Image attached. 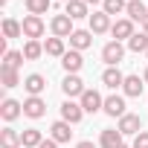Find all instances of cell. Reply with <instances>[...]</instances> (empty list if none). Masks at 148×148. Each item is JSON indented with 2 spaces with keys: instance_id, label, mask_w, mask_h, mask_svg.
Instances as JSON below:
<instances>
[{
  "instance_id": "obj_20",
  "label": "cell",
  "mask_w": 148,
  "mask_h": 148,
  "mask_svg": "<svg viewBox=\"0 0 148 148\" xmlns=\"http://www.w3.org/2000/svg\"><path fill=\"white\" fill-rule=\"evenodd\" d=\"M102 82H105V87L116 90V87H122V84H125V76L119 73V67H108V70L102 73Z\"/></svg>"
},
{
  "instance_id": "obj_23",
  "label": "cell",
  "mask_w": 148,
  "mask_h": 148,
  "mask_svg": "<svg viewBox=\"0 0 148 148\" xmlns=\"http://www.w3.org/2000/svg\"><path fill=\"white\" fill-rule=\"evenodd\" d=\"M44 52L47 55H52V58H64V38H47L44 41Z\"/></svg>"
},
{
  "instance_id": "obj_9",
  "label": "cell",
  "mask_w": 148,
  "mask_h": 148,
  "mask_svg": "<svg viewBox=\"0 0 148 148\" xmlns=\"http://www.w3.org/2000/svg\"><path fill=\"white\" fill-rule=\"evenodd\" d=\"M47 113V102L41 99V96H29L26 102H23V116H29V119H41Z\"/></svg>"
},
{
  "instance_id": "obj_17",
  "label": "cell",
  "mask_w": 148,
  "mask_h": 148,
  "mask_svg": "<svg viewBox=\"0 0 148 148\" xmlns=\"http://www.w3.org/2000/svg\"><path fill=\"white\" fill-rule=\"evenodd\" d=\"M122 145V131L119 128H105L99 136V148H119Z\"/></svg>"
},
{
  "instance_id": "obj_32",
  "label": "cell",
  "mask_w": 148,
  "mask_h": 148,
  "mask_svg": "<svg viewBox=\"0 0 148 148\" xmlns=\"http://www.w3.org/2000/svg\"><path fill=\"white\" fill-rule=\"evenodd\" d=\"M131 148H148V131H139L136 136H134V145Z\"/></svg>"
},
{
  "instance_id": "obj_34",
  "label": "cell",
  "mask_w": 148,
  "mask_h": 148,
  "mask_svg": "<svg viewBox=\"0 0 148 148\" xmlns=\"http://www.w3.org/2000/svg\"><path fill=\"white\" fill-rule=\"evenodd\" d=\"M76 148H96V145H93V142H90V139H84V142H79V145H76Z\"/></svg>"
},
{
  "instance_id": "obj_3",
  "label": "cell",
  "mask_w": 148,
  "mask_h": 148,
  "mask_svg": "<svg viewBox=\"0 0 148 148\" xmlns=\"http://www.w3.org/2000/svg\"><path fill=\"white\" fill-rule=\"evenodd\" d=\"M21 26H23V38H29V41H38L44 35V21L38 15H26Z\"/></svg>"
},
{
  "instance_id": "obj_1",
  "label": "cell",
  "mask_w": 148,
  "mask_h": 148,
  "mask_svg": "<svg viewBox=\"0 0 148 148\" xmlns=\"http://www.w3.org/2000/svg\"><path fill=\"white\" fill-rule=\"evenodd\" d=\"M49 29H52L55 38H70L73 32H76V29H73V18H70V15H55V18L49 21Z\"/></svg>"
},
{
  "instance_id": "obj_19",
  "label": "cell",
  "mask_w": 148,
  "mask_h": 148,
  "mask_svg": "<svg viewBox=\"0 0 148 148\" xmlns=\"http://www.w3.org/2000/svg\"><path fill=\"white\" fill-rule=\"evenodd\" d=\"M64 15H70L73 21L90 18V12H87V3H84V0H70V3H64Z\"/></svg>"
},
{
  "instance_id": "obj_2",
  "label": "cell",
  "mask_w": 148,
  "mask_h": 148,
  "mask_svg": "<svg viewBox=\"0 0 148 148\" xmlns=\"http://www.w3.org/2000/svg\"><path fill=\"white\" fill-rule=\"evenodd\" d=\"M122 58H125V47H122V41H110V44L102 47V61H105V64L116 67Z\"/></svg>"
},
{
  "instance_id": "obj_11",
  "label": "cell",
  "mask_w": 148,
  "mask_h": 148,
  "mask_svg": "<svg viewBox=\"0 0 148 148\" xmlns=\"http://www.w3.org/2000/svg\"><path fill=\"white\" fill-rule=\"evenodd\" d=\"M87 21H90V32H93V35L110 32V26H113V23H110V15H108V12H93V15H90Z\"/></svg>"
},
{
  "instance_id": "obj_21",
  "label": "cell",
  "mask_w": 148,
  "mask_h": 148,
  "mask_svg": "<svg viewBox=\"0 0 148 148\" xmlns=\"http://www.w3.org/2000/svg\"><path fill=\"white\" fill-rule=\"evenodd\" d=\"M0 148H23L21 134L15 128H3V131H0Z\"/></svg>"
},
{
  "instance_id": "obj_28",
  "label": "cell",
  "mask_w": 148,
  "mask_h": 148,
  "mask_svg": "<svg viewBox=\"0 0 148 148\" xmlns=\"http://www.w3.org/2000/svg\"><path fill=\"white\" fill-rule=\"evenodd\" d=\"M128 49L131 52H148V35L145 32H134V38L128 41Z\"/></svg>"
},
{
  "instance_id": "obj_7",
  "label": "cell",
  "mask_w": 148,
  "mask_h": 148,
  "mask_svg": "<svg viewBox=\"0 0 148 148\" xmlns=\"http://www.w3.org/2000/svg\"><path fill=\"white\" fill-rule=\"evenodd\" d=\"M61 67L70 73V76H79V70L84 67V58H82V52H79V49H70V52H64V58H61Z\"/></svg>"
},
{
  "instance_id": "obj_6",
  "label": "cell",
  "mask_w": 148,
  "mask_h": 148,
  "mask_svg": "<svg viewBox=\"0 0 148 148\" xmlns=\"http://www.w3.org/2000/svg\"><path fill=\"white\" fill-rule=\"evenodd\" d=\"M119 131H122V136H136L139 131H142V119L136 116V113H125L122 119H119V125H116Z\"/></svg>"
},
{
  "instance_id": "obj_8",
  "label": "cell",
  "mask_w": 148,
  "mask_h": 148,
  "mask_svg": "<svg viewBox=\"0 0 148 148\" xmlns=\"http://www.w3.org/2000/svg\"><path fill=\"white\" fill-rule=\"evenodd\" d=\"M110 35H113L116 41H131V38H134V21H131V18H119V21L110 26Z\"/></svg>"
},
{
  "instance_id": "obj_15",
  "label": "cell",
  "mask_w": 148,
  "mask_h": 148,
  "mask_svg": "<svg viewBox=\"0 0 148 148\" xmlns=\"http://www.w3.org/2000/svg\"><path fill=\"white\" fill-rule=\"evenodd\" d=\"M102 110H105L108 116H113V119H116V116L122 119V116L128 113V110H125V99H122V96H108V99H105V108H102Z\"/></svg>"
},
{
  "instance_id": "obj_22",
  "label": "cell",
  "mask_w": 148,
  "mask_h": 148,
  "mask_svg": "<svg viewBox=\"0 0 148 148\" xmlns=\"http://www.w3.org/2000/svg\"><path fill=\"white\" fill-rule=\"evenodd\" d=\"M125 15H128L131 21H139V23H142V21L148 18V6L142 3V0H128V9H125Z\"/></svg>"
},
{
  "instance_id": "obj_13",
  "label": "cell",
  "mask_w": 148,
  "mask_h": 148,
  "mask_svg": "<svg viewBox=\"0 0 148 148\" xmlns=\"http://www.w3.org/2000/svg\"><path fill=\"white\" fill-rule=\"evenodd\" d=\"M44 87H47V79L41 76V73H32V76H26V79H23V90H26L29 96H41V93H44Z\"/></svg>"
},
{
  "instance_id": "obj_30",
  "label": "cell",
  "mask_w": 148,
  "mask_h": 148,
  "mask_svg": "<svg viewBox=\"0 0 148 148\" xmlns=\"http://www.w3.org/2000/svg\"><path fill=\"white\" fill-rule=\"evenodd\" d=\"M128 9V0H105L102 3V12H108V15H122Z\"/></svg>"
},
{
  "instance_id": "obj_16",
  "label": "cell",
  "mask_w": 148,
  "mask_h": 148,
  "mask_svg": "<svg viewBox=\"0 0 148 148\" xmlns=\"http://www.w3.org/2000/svg\"><path fill=\"white\" fill-rule=\"evenodd\" d=\"M70 136H73V131H70V122H64V119L52 122V128H49V139H55V142L61 145V142H70Z\"/></svg>"
},
{
  "instance_id": "obj_31",
  "label": "cell",
  "mask_w": 148,
  "mask_h": 148,
  "mask_svg": "<svg viewBox=\"0 0 148 148\" xmlns=\"http://www.w3.org/2000/svg\"><path fill=\"white\" fill-rule=\"evenodd\" d=\"M23 64V52H18V49H9L6 55H3V67H9V70H18Z\"/></svg>"
},
{
  "instance_id": "obj_39",
  "label": "cell",
  "mask_w": 148,
  "mask_h": 148,
  "mask_svg": "<svg viewBox=\"0 0 148 148\" xmlns=\"http://www.w3.org/2000/svg\"><path fill=\"white\" fill-rule=\"evenodd\" d=\"M3 3H9V0H3Z\"/></svg>"
},
{
  "instance_id": "obj_40",
  "label": "cell",
  "mask_w": 148,
  "mask_h": 148,
  "mask_svg": "<svg viewBox=\"0 0 148 148\" xmlns=\"http://www.w3.org/2000/svg\"><path fill=\"white\" fill-rule=\"evenodd\" d=\"M64 3H70V0H64Z\"/></svg>"
},
{
  "instance_id": "obj_36",
  "label": "cell",
  "mask_w": 148,
  "mask_h": 148,
  "mask_svg": "<svg viewBox=\"0 0 148 148\" xmlns=\"http://www.w3.org/2000/svg\"><path fill=\"white\" fill-rule=\"evenodd\" d=\"M84 3H87V6H90V3H93V6H96V3H105V0H84Z\"/></svg>"
},
{
  "instance_id": "obj_33",
  "label": "cell",
  "mask_w": 148,
  "mask_h": 148,
  "mask_svg": "<svg viewBox=\"0 0 148 148\" xmlns=\"http://www.w3.org/2000/svg\"><path fill=\"white\" fill-rule=\"evenodd\" d=\"M38 148H58V142H55V139H44Z\"/></svg>"
},
{
  "instance_id": "obj_26",
  "label": "cell",
  "mask_w": 148,
  "mask_h": 148,
  "mask_svg": "<svg viewBox=\"0 0 148 148\" xmlns=\"http://www.w3.org/2000/svg\"><path fill=\"white\" fill-rule=\"evenodd\" d=\"M21 35H23V26H21L15 18H6V21H3V38L12 41V38H21Z\"/></svg>"
},
{
  "instance_id": "obj_25",
  "label": "cell",
  "mask_w": 148,
  "mask_h": 148,
  "mask_svg": "<svg viewBox=\"0 0 148 148\" xmlns=\"http://www.w3.org/2000/svg\"><path fill=\"white\" fill-rule=\"evenodd\" d=\"M0 82H3V87H6V90H12V87H18V84H21V76H18V70L0 67Z\"/></svg>"
},
{
  "instance_id": "obj_4",
  "label": "cell",
  "mask_w": 148,
  "mask_h": 148,
  "mask_svg": "<svg viewBox=\"0 0 148 148\" xmlns=\"http://www.w3.org/2000/svg\"><path fill=\"white\" fill-rule=\"evenodd\" d=\"M79 105L84 108V113H99L105 108V99L99 96V90H84L82 99H79Z\"/></svg>"
},
{
  "instance_id": "obj_5",
  "label": "cell",
  "mask_w": 148,
  "mask_h": 148,
  "mask_svg": "<svg viewBox=\"0 0 148 148\" xmlns=\"http://www.w3.org/2000/svg\"><path fill=\"white\" fill-rule=\"evenodd\" d=\"M82 116H84V108H82L79 102L67 99V102L61 105V119H64V122H70V125H79V122H82Z\"/></svg>"
},
{
  "instance_id": "obj_38",
  "label": "cell",
  "mask_w": 148,
  "mask_h": 148,
  "mask_svg": "<svg viewBox=\"0 0 148 148\" xmlns=\"http://www.w3.org/2000/svg\"><path fill=\"white\" fill-rule=\"evenodd\" d=\"M119 148H128V145H125V142H122V145H119Z\"/></svg>"
},
{
  "instance_id": "obj_24",
  "label": "cell",
  "mask_w": 148,
  "mask_h": 148,
  "mask_svg": "<svg viewBox=\"0 0 148 148\" xmlns=\"http://www.w3.org/2000/svg\"><path fill=\"white\" fill-rule=\"evenodd\" d=\"M21 142H23V148H38V145L44 142V136H41L38 128H26V131L21 134Z\"/></svg>"
},
{
  "instance_id": "obj_10",
  "label": "cell",
  "mask_w": 148,
  "mask_h": 148,
  "mask_svg": "<svg viewBox=\"0 0 148 148\" xmlns=\"http://www.w3.org/2000/svg\"><path fill=\"white\" fill-rule=\"evenodd\" d=\"M61 90H64L67 99H73V96H79V99H82V93H84L87 87H84V82H82L79 76H70V73H67V79L61 82Z\"/></svg>"
},
{
  "instance_id": "obj_29",
  "label": "cell",
  "mask_w": 148,
  "mask_h": 148,
  "mask_svg": "<svg viewBox=\"0 0 148 148\" xmlns=\"http://www.w3.org/2000/svg\"><path fill=\"white\" fill-rule=\"evenodd\" d=\"M49 6H52V0H26V9H29V15H47L49 12Z\"/></svg>"
},
{
  "instance_id": "obj_18",
  "label": "cell",
  "mask_w": 148,
  "mask_h": 148,
  "mask_svg": "<svg viewBox=\"0 0 148 148\" xmlns=\"http://www.w3.org/2000/svg\"><path fill=\"white\" fill-rule=\"evenodd\" d=\"M90 44H93V32H90V29H76V32L70 35V47H73V49H79V52L87 49Z\"/></svg>"
},
{
  "instance_id": "obj_12",
  "label": "cell",
  "mask_w": 148,
  "mask_h": 148,
  "mask_svg": "<svg viewBox=\"0 0 148 148\" xmlns=\"http://www.w3.org/2000/svg\"><path fill=\"white\" fill-rule=\"evenodd\" d=\"M21 113H23L21 102H15V99H3V102H0V116H3L6 122H15Z\"/></svg>"
},
{
  "instance_id": "obj_37",
  "label": "cell",
  "mask_w": 148,
  "mask_h": 148,
  "mask_svg": "<svg viewBox=\"0 0 148 148\" xmlns=\"http://www.w3.org/2000/svg\"><path fill=\"white\" fill-rule=\"evenodd\" d=\"M142 79H145V84H148V67H145V76H142Z\"/></svg>"
},
{
  "instance_id": "obj_35",
  "label": "cell",
  "mask_w": 148,
  "mask_h": 148,
  "mask_svg": "<svg viewBox=\"0 0 148 148\" xmlns=\"http://www.w3.org/2000/svg\"><path fill=\"white\" fill-rule=\"evenodd\" d=\"M142 32H145V35H148V18H145V21H142Z\"/></svg>"
},
{
  "instance_id": "obj_27",
  "label": "cell",
  "mask_w": 148,
  "mask_h": 148,
  "mask_svg": "<svg viewBox=\"0 0 148 148\" xmlns=\"http://www.w3.org/2000/svg\"><path fill=\"white\" fill-rule=\"evenodd\" d=\"M44 55V44L41 41H26L23 44V58L26 61H35V58H41Z\"/></svg>"
},
{
  "instance_id": "obj_14",
  "label": "cell",
  "mask_w": 148,
  "mask_h": 148,
  "mask_svg": "<svg viewBox=\"0 0 148 148\" xmlns=\"http://www.w3.org/2000/svg\"><path fill=\"white\" fill-rule=\"evenodd\" d=\"M142 90H145V79H139V76H125V84H122V93H125V96L136 99V96H142Z\"/></svg>"
}]
</instances>
